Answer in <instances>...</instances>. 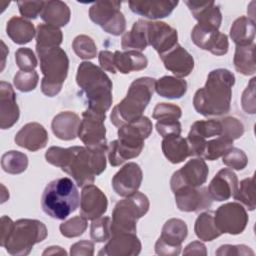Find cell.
Masks as SVG:
<instances>
[{"label": "cell", "mask_w": 256, "mask_h": 256, "mask_svg": "<svg viewBox=\"0 0 256 256\" xmlns=\"http://www.w3.org/2000/svg\"><path fill=\"white\" fill-rule=\"evenodd\" d=\"M107 148H90L87 146H73L62 148L50 147L45 158L53 166L60 167L70 175L77 186L84 187L92 184L95 176L106 169Z\"/></svg>", "instance_id": "6da1fadb"}, {"label": "cell", "mask_w": 256, "mask_h": 256, "mask_svg": "<svg viewBox=\"0 0 256 256\" xmlns=\"http://www.w3.org/2000/svg\"><path fill=\"white\" fill-rule=\"evenodd\" d=\"M234 74L224 68L209 72L204 87L198 89L193 98L197 113L205 116H222L230 110Z\"/></svg>", "instance_id": "7a4b0ae2"}, {"label": "cell", "mask_w": 256, "mask_h": 256, "mask_svg": "<svg viewBox=\"0 0 256 256\" xmlns=\"http://www.w3.org/2000/svg\"><path fill=\"white\" fill-rule=\"evenodd\" d=\"M76 82L86 96L88 108L106 112L111 107L113 84L103 69L83 61L78 66Z\"/></svg>", "instance_id": "3957f363"}, {"label": "cell", "mask_w": 256, "mask_h": 256, "mask_svg": "<svg viewBox=\"0 0 256 256\" xmlns=\"http://www.w3.org/2000/svg\"><path fill=\"white\" fill-rule=\"evenodd\" d=\"M155 81L151 77H140L130 84L125 98L114 106L110 114L114 126L119 128L143 116L153 96Z\"/></svg>", "instance_id": "277c9868"}, {"label": "cell", "mask_w": 256, "mask_h": 256, "mask_svg": "<svg viewBox=\"0 0 256 256\" xmlns=\"http://www.w3.org/2000/svg\"><path fill=\"white\" fill-rule=\"evenodd\" d=\"M80 204L77 186L68 177L52 180L45 187L41 206L43 211L50 217L64 220L76 211Z\"/></svg>", "instance_id": "5b68a950"}, {"label": "cell", "mask_w": 256, "mask_h": 256, "mask_svg": "<svg viewBox=\"0 0 256 256\" xmlns=\"http://www.w3.org/2000/svg\"><path fill=\"white\" fill-rule=\"evenodd\" d=\"M43 74L41 91L48 97L57 95L66 80L69 69V59L60 47H36Z\"/></svg>", "instance_id": "8992f818"}, {"label": "cell", "mask_w": 256, "mask_h": 256, "mask_svg": "<svg viewBox=\"0 0 256 256\" xmlns=\"http://www.w3.org/2000/svg\"><path fill=\"white\" fill-rule=\"evenodd\" d=\"M48 235L45 224L36 219H19L7 238L4 248L13 256L28 255L33 246L45 240Z\"/></svg>", "instance_id": "52a82bcc"}, {"label": "cell", "mask_w": 256, "mask_h": 256, "mask_svg": "<svg viewBox=\"0 0 256 256\" xmlns=\"http://www.w3.org/2000/svg\"><path fill=\"white\" fill-rule=\"evenodd\" d=\"M149 206L148 197L138 191L117 202L112 212L111 235L123 232L136 233L137 221L148 212Z\"/></svg>", "instance_id": "ba28073f"}, {"label": "cell", "mask_w": 256, "mask_h": 256, "mask_svg": "<svg viewBox=\"0 0 256 256\" xmlns=\"http://www.w3.org/2000/svg\"><path fill=\"white\" fill-rule=\"evenodd\" d=\"M120 7V1H97L89 8V17L105 32L119 36L126 29V20Z\"/></svg>", "instance_id": "9c48e42d"}, {"label": "cell", "mask_w": 256, "mask_h": 256, "mask_svg": "<svg viewBox=\"0 0 256 256\" xmlns=\"http://www.w3.org/2000/svg\"><path fill=\"white\" fill-rule=\"evenodd\" d=\"M106 112L93 110L87 108L82 113V120L80 122L78 137L90 148H108L106 141V128L104 121Z\"/></svg>", "instance_id": "30bf717a"}, {"label": "cell", "mask_w": 256, "mask_h": 256, "mask_svg": "<svg viewBox=\"0 0 256 256\" xmlns=\"http://www.w3.org/2000/svg\"><path fill=\"white\" fill-rule=\"evenodd\" d=\"M188 228L186 223L178 218H171L162 227L161 235L155 243V253L163 256L179 255L182 242L186 239Z\"/></svg>", "instance_id": "8fae6325"}, {"label": "cell", "mask_w": 256, "mask_h": 256, "mask_svg": "<svg viewBox=\"0 0 256 256\" xmlns=\"http://www.w3.org/2000/svg\"><path fill=\"white\" fill-rule=\"evenodd\" d=\"M248 214L242 204L228 202L214 212V222L221 234H241L248 223Z\"/></svg>", "instance_id": "7c38bea8"}, {"label": "cell", "mask_w": 256, "mask_h": 256, "mask_svg": "<svg viewBox=\"0 0 256 256\" xmlns=\"http://www.w3.org/2000/svg\"><path fill=\"white\" fill-rule=\"evenodd\" d=\"M209 168L202 158L189 160L183 167L175 171L170 180L171 190L174 192L184 187H200L206 182Z\"/></svg>", "instance_id": "4fadbf2b"}, {"label": "cell", "mask_w": 256, "mask_h": 256, "mask_svg": "<svg viewBox=\"0 0 256 256\" xmlns=\"http://www.w3.org/2000/svg\"><path fill=\"white\" fill-rule=\"evenodd\" d=\"M191 39L200 49L207 50L216 56H222L228 52V37L219 30L196 24L191 31Z\"/></svg>", "instance_id": "5bb4252c"}, {"label": "cell", "mask_w": 256, "mask_h": 256, "mask_svg": "<svg viewBox=\"0 0 256 256\" xmlns=\"http://www.w3.org/2000/svg\"><path fill=\"white\" fill-rule=\"evenodd\" d=\"M221 120H199L194 122L187 135V142L190 148L191 156L200 157L204 144L207 139L217 137L222 134Z\"/></svg>", "instance_id": "9a60e30c"}, {"label": "cell", "mask_w": 256, "mask_h": 256, "mask_svg": "<svg viewBox=\"0 0 256 256\" xmlns=\"http://www.w3.org/2000/svg\"><path fill=\"white\" fill-rule=\"evenodd\" d=\"M147 42L159 56L171 50L178 41L177 30L162 21H147Z\"/></svg>", "instance_id": "2e32d148"}, {"label": "cell", "mask_w": 256, "mask_h": 256, "mask_svg": "<svg viewBox=\"0 0 256 256\" xmlns=\"http://www.w3.org/2000/svg\"><path fill=\"white\" fill-rule=\"evenodd\" d=\"M143 173L135 162L125 164L112 178V188L117 195L128 197L136 193L141 186Z\"/></svg>", "instance_id": "e0dca14e"}, {"label": "cell", "mask_w": 256, "mask_h": 256, "mask_svg": "<svg viewBox=\"0 0 256 256\" xmlns=\"http://www.w3.org/2000/svg\"><path fill=\"white\" fill-rule=\"evenodd\" d=\"M152 129L151 120L146 116H142L131 123L119 127L117 132L118 140L133 149L142 151L144 140L150 136Z\"/></svg>", "instance_id": "ac0fdd59"}, {"label": "cell", "mask_w": 256, "mask_h": 256, "mask_svg": "<svg viewBox=\"0 0 256 256\" xmlns=\"http://www.w3.org/2000/svg\"><path fill=\"white\" fill-rule=\"evenodd\" d=\"M175 202L179 210L183 212H199L208 209L212 200L208 195L207 188L200 187H184L173 192Z\"/></svg>", "instance_id": "d6986e66"}, {"label": "cell", "mask_w": 256, "mask_h": 256, "mask_svg": "<svg viewBox=\"0 0 256 256\" xmlns=\"http://www.w3.org/2000/svg\"><path fill=\"white\" fill-rule=\"evenodd\" d=\"M141 251V242L136 233L112 234L106 245L98 252L100 256H136Z\"/></svg>", "instance_id": "ffe728a7"}, {"label": "cell", "mask_w": 256, "mask_h": 256, "mask_svg": "<svg viewBox=\"0 0 256 256\" xmlns=\"http://www.w3.org/2000/svg\"><path fill=\"white\" fill-rule=\"evenodd\" d=\"M108 207L106 195L95 185L84 186L80 198V215L87 220L101 217Z\"/></svg>", "instance_id": "44dd1931"}, {"label": "cell", "mask_w": 256, "mask_h": 256, "mask_svg": "<svg viewBox=\"0 0 256 256\" xmlns=\"http://www.w3.org/2000/svg\"><path fill=\"white\" fill-rule=\"evenodd\" d=\"M238 188L237 175L229 168L219 170L208 185L207 192L211 200L225 201L231 198Z\"/></svg>", "instance_id": "7402d4cb"}, {"label": "cell", "mask_w": 256, "mask_h": 256, "mask_svg": "<svg viewBox=\"0 0 256 256\" xmlns=\"http://www.w3.org/2000/svg\"><path fill=\"white\" fill-rule=\"evenodd\" d=\"M165 68L172 72L177 78L188 76L194 68L192 55L178 43L168 52L160 56Z\"/></svg>", "instance_id": "603a6c76"}, {"label": "cell", "mask_w": 256, "mask_h": 256, "mask_svg": "<svg viewBox=\"0 0 256 256\" xmlns=\"http://www.w3.org/2000/svg\"><path fill=\"white\" fill-rule=\"evenodd\" d=\"M20 110L16 102V94L8 82H0V127L11 128L19 119Z\"/></svg>", "instance_id": "cb8c5ba5"}, {"label": "cell", "mask_w": 256, "mask_h": 256, "mask_svg": "<svg viewBox=\"0 0 256 256\" xmlns=\"http://www.w3.org/2000/svg\"><path fill=\"white\" fill-rule=\"evenodd\" d=\"M184 3L189 8L193 17L198 21L197 24L218 30L222 22L220 8L214 1H189Z\"/></svg>", "instance_id": "d4e9b609"}, {"label": "cell", "mask_w": 256, "mask_h": 256, "mask_svg": "<svg viewBox=\"0 0 256 256\" xmlns=\"http://www.w3.org/2000/svg\"><path fill=\"white\" fill-rule=\"evenodd\" d=\"M49 140L46 129L37 122L25 124L15 135V143L29 151H38L44 148Z\"/></svg>", "instance_id": "484cf974"}, {"label": "cell", "mask_w": 256, "mask_h": 256, "mask_svg": "<svg viewBox=\"0 0 256 256\" xmlns=\"http://www.w3.org/2000/svg\"><path fill=\"white\" fill-rule=\"evenodd\" d=\"M178 1L171 0H151V1H129V7L132 12L146 18L156 20L169 16Z\"/></svg>", "instance_id": "4316f807"}, {"label": "cell", "mask_w": 256, "mask_h": 256, "mask_svg": "<svg viewBox=\"0 0 256 256\" xmlns=\"http://www.w3.org/2000/svg\"><path fill=\"white\" fill-rule=\"evenodd\" d=\"M79 116L71 111L60 112L57 114L51 123V128L54 135L61 140H73L78 136L80 126Z\"/></svg>", "instance_id": "83f0119b"}, {"label": "cell", "mask_w": 256, "mask_h": 256, "mask_svg": "<svg viewBox=\"0 0 256 256\" xmlns=\"http://www.w3.org/2000/svg\"><path fill=\"white\" fill-rule=\"evenodd\" d=\"M71 12L66 3L59 0L44 1L43 9L40 13V17L46 24L63 27L70 21Z\"/></svg>", "instance_id": "f1b7e54d"}, {"label": "cell", "mask_w": 256, "mask_h": 256, "mask_svg": "<svg viewBox=\"0 0 256 256\" xmlns=\"http://www.w3.org/2000/svg\"><path fill=\"white\" fill-rule=\"evenodd\" d=\"M161 147L166 159L173 164L181 163L186 158L191 156L186 138H183L180 135H170L164 137Z\"/></svg>", "instance_id": "f546056e"}, {"label": "cell", "mask_w": 256, "mask_h": 256, "mask_svg": "<svg viewBox=\"0 0 256 256\" xmlns=\"http://www.w3.org/2000/svg\"><path fill=\"white\" fill-rule=\"evenodd\" d=\"M114 66L116 71L122 74H128L131 71H140L147 67L148 59L144 54L135 50H128L126 52H114Z\"/></svg>", "instance_id": "4dcf8cb0"}, {"label": "cell", "mask_w": 256, "mask_h": 256, "mask_svg": "<svg viewBox=\"0 0 256 256\" xmlns=\"http://www.w3.org/2000/svg\"><path fill=\"white\" fill-rule=\"evenodd\" d=\"M6 33L14 43L19 45L29 43L36 35L34 25L30 21L17 16H13L7 22Z\"/></svg>", "instance_id": "1f68e13d"}, {"label": "cell", "mask_w": 256, "mask_h": 256, "mask_svg": "<svg viewBox=\"0 0 256 256\" xmlns=\"http://www.w3.org/2000/svg\"><path fill=\"white\" fill-rule=\"evenodd\" d=\"M147 21L139 19L133 23L130 31L123 34L121 38V47L124 50L143 51L147 48Z\"/></svg>", "instance_id": "d6a6232c"}, {"label": "cell", "mask_w": 256, "mask_h": 256, "mask_svg": "<svg viewBox=\"0 0 256 256\" xmlns=\"http://www.w3.org/2000/svg\"><path fill=\"white\" fill-rule=\"evenodd\" d=\"M230 37L236 46L250 45L255 39V22L252 18L241 16L237 18L231 28Z\"/></svg>", "instance_id": "836d02e7"}, {"label": "cell", "mask_w": 256, "mask_h": 256, "mask_svg": "<svg viewBox=\"0 0 256 256\" xmlns=\"http://www.w3.org/2000/svg\"><path fill=\"white\" fill-rule=\"evenodd\" d=\"M154 89L161 97L179 99L183 97L187 91V82L181 78L163 76L155 81Z\"/></svg>", "instance_id": "e575fe53"}, {"label": "cell", "mask_w": 256, "mask_h": 256, "mask_svg": "<svg viewBox=\"0 0 256 256\" xmlns=\"http://www.w3.org/2000/svg\"><path fill=\"white\" fill-rule=\"evenodd\" d=\"M254 51H255L254 43L250 45L236 46L233 63L237 72L246 76L253 75L256 72Z\"/></svg>", "instance_id": "d590c367"}, {"label": "cell", "mask_w": 256, "mask_h": 256, "mask_svg": "<svg viewBox=\"0 0 256 256\" xmlns=\"http://www.w3.org/2000/svg\"><path fill=\"white\" fill-rule=\"evenodd\" d=\"M194 232L203 241H212L222 235L215 225L213 211L200 213L194 224Z\"/></svg>", "instance_id": "8d00e7d4"}, {"label": "cell", "mask_w": 256, "mask_h": 256, "mask_svg": "<svg viewBox=\"0 0 256 256\" xmlns=\"http://www.w3.org/2000/svg\"><path fill=\"white\" fill-rule=\"evenodd\" d=\"M232 147L233 140L223 135H219L216 138L205 142L200 158L210 161L217 160L219 157H222Z\"/></svg>", "instance_id": "74e56055"}, {"label": "cell", "mask_w": 256, "mask_h": 256, "mask_svg": "<svg viewBox=\"0 0 256 256\" xmlns=\"http://www.w3.org/2000/svg\"><path fill=\"white\" fill-rule=\"evenodd\" d=\"M62 31L49 24H39L36 29V47H59L62 43Z\"/></svg>", "instance_id": "f35d334b"}, {"label": "cell", "mask_w": 256, "mask_h": 256, "mask_svg": "<svg viewBox=\"0 0 256 256\" xmlns=\"http://www.w3.org/2000/svg\"><path fill=\"white\" fill-rule=\"evenodd\" d=\"M1 167L9 174H20L28 167V157L20 151H7L1 157Z\"/></svg>", "instance_id": "ab89813d"}, {"label": "cell", "mask_w": 256, "mask_h": 256, "mask_svg": "<svg viewBox=\"0 0 256 256\" xmlns=\"http://www.w3.org/2000/svg\"><path fill=\"white\" fill-rule=\"evenodd\" d=\"M233 197L235 200L244 205L248 210L253 211L256 207L254 176L243 179L240 182V185Z\"/></svg>", "instance_id": "60d3db41"}, {"label": "cell", "mask_w": 256, "mask_h": 256, "mask_svg": "<svg viewBox=\"0 0 256 256\" xmlns=\"http://www.w3.org/2000/svg\"><path fill=\"white\" fill-rule=\"evenodd\" d=\"M72 48L76 55L85 60L93 59L97 54V46L94 40L87 35H78L72 42Z\"/></svg>", "instance_id": "b9f144b4"}, {"label": "cell", "mask_w": 256, "mask_h": 256, "mask_svg": "<svg viewBox=\"0 0 256 256\" xmlns=\"http://www.w3.org/2000/svg\"><path fill=\"white\" fill-rule=\"evenodd\" d=\"M90 236L95 242L107 241L111 237V219L107 216H101L92 220Z\"/></svg>", "instance_id": "7bdbcfd3"}, {"label": "cell", "mask_w": 256, "mask_h": 256, "mask_svg": "<svg viewBox=\"0 0 256 256\" xmlns=\"http://www.w3.org/2000/svg\"><path fill=\"white\" fill-rule=\"evenodd\" d=\"M60 232L64 237L74 238L82 235L87 229V219L82 217L81 215L75 216L59 226Z\"/></svg>", "instance_id": "ee69618b"}, {"label": "cell", "mask_w": 256, "mask_h": 256, "mask_svg": "<svg viewBox=\"0 0 256 256\" xmlns=\"http://www.w3.org/2000/svg\"><path fill=\"white\" fill-rule=\"evenodd\" d=\"M39 76L38 73L33 71H22L16 73L14 76L13 82L16 89H18L21 92H30L34 90L38 84Z\"/></svg>", "instance_id": "f6af8a7d"}, {"label": "cell", "mask_w": 256, "mask_h": 256, "mask_svg": "<svg viewBox=\"0 0 256 256\" xmlns=\"http://www.w3.org/2000/svg\"><path fill=\"white\" fill-rule=\"evenodd\" d=\"M222 162L224 165L240 171L247 166L248 158L243 150L232 147L222 156Z\"/></svg>", "instance_id": "bcb514c9"}, {"label": "cell", "mask_w": 256, "mask_h": 256, "mask_svg": "<svg viewBox=\"0 0 256 256\" xmlns=\"http://www.w3.org/2000/svg\"><path fill=\"white\" fill-rule=\"evenodd\" d=\"M15 60L17 66L22 71H33L38 65L34 52L30 48L26 47L19 48L15 52Z\"/></svg>", "instance_id": "7dc6e473"}, {"label": "cell", "mask_w": 256, "mask_h": 256, "mask_svg": "<svg viewBox=\"0 0 256 256\" xmlns=\"http://www.w3.org/2000/svg\"><path fill=\"white\" fill-rule=\"evenodd\" d=\"M182 115V110L179 106L171 103H158L152 113V117L156 120L161 119H176Z\"/></svg>", "instance_id": "c3c4849f"}, {"label": "cell", "mask_w": 256, "mask_h": 256, "mask_svg": "<svg viewBox=\"0 0 256 256\" xmlns=\"http://www.w3.org/2000/svg\"><path fill=\"white\" fill-rule=\"evenodd\" d=\"M222 122V134L223 136L231 139L236 140L240 138L244 133V126L243 124L234 117H226L221 119Z\"/></svg>", "instance_id": "681fc988"}, {"label": "cell", "mask_w": 256, "mask_h": 256, "mask_svg": "<svg viewBox=\"0 0 256 256\" xmlns=\"http://www.w3.org/2000/svg\"><path fill=\"white\" fill-rule=\"evenodd\" d=\"M155 128L163 138L170 135H180L182 131L181 123L176 119L157 120Z\"/></svg>", "instance_id": "f907efd6"}, {"label": "cell", "mask_w": 256, "mask_h": 256, "mask_svg": "<svg viewBox=\"0 0 256 256\" xmlns=\"http://www.w3.org/2000/svg\"><path fill=\"white\" fill-rule=\"evenodd\" d=\"M17 5L23 18L35 19L40 15L44 6V1H18Z\"/></svg>", "instance_id": "816d5d0a"}, {"label": "cell", "mask_w": 256, "mask_h": 256, "mask_svg": "<svg viewBox=\"0 0 256 256\" xmlns=\"http://www.w3.org/2000/svg\"><path fill=\"white\" fill-rule=\"evenodd\" d=\"M255 80L256 78L253 77L249 84L247 85L246 89L242 94V108L248 114H255L256 106H255Z\"/></svg>", "instance_id": "f5cc1de1"}, {"label": "cell", "mask_w": 256, "mask_h": 256, "mask_svg": "<svg viewBox=\"0 0 256 256\" xmlns=\"http://www.w3.org/2000/svg\"><path fill=\"white\" fill-rule=\"evenodd\" d=\"M216 255H254V252L250 249V247L246 245H229L225 244L220 246L216 252Z\"/></svg>", "instance_id": "db71d44e"}, {"label": "cell", "mask_w": 256, "mask_h": 256, "mask_svg": "<svg viewBox=\"0 0 256 256\" xmlns=\"http://www.w3.org/2000/svg\"><path fill=\"white\" fill-rule=\"evenodd\" d=\"M70 254L73 256H92L94 254V244L88 240H81L76 242L70 247Z\"/></svg>", "instance_id": "11a10c76"}, {"label": "cell", "mask_w": 256, "mask_h": 256, "mask_svg": "<svg viewBox=\"0 0 256 256\" xmlns=\"http://www.w3.org/2000/svg\"><path fill=\"white\" fill-rule=\"evenodd\" d=\"M113 56H114V53H112L111 51L102 50L99 52L98 59H99V64L101 66V69L115 74V73H117V71L114 66Z\"/></svg>", "instance_id": "9f6ffc18"}, {"label": "cell", "mask_w": 256, "mask_h": 256, "mask_svg": "<svg viewBox=\"0 0 256 256\" xmlns=\"http://www.w3.org/2000/svg\"><path fill=\"white\" fill-rule=\"evenodd\" d=\"M14 223L12 219L8 216H2L1 218V237H0V245L3 247L7 238L9 237L13 227Z\"/></svg>", "instance_id": "6f0895ef"}, {"label": "cell", "mask_w": 256, "mask_h": 256, "mask_svg": "<svg viewBox=\"0 0 256 256\" xmlns=\"http://www.w3.org/2000/svg\"><path fill=\"white\" fill-rule=\"evenodd\" d=\"M183 254L184 255H207L206 246L200 241H193L185 247Z\"/></svg>", "instance_id": "680465c9"}, {"label": "cell", "mask_w": 256, "mask_h": 256, "mask_svg": "<svg viewBox=\"0 0 256 256\" xmlns=\"http://www.w3.org/2000/svg\"><path fill=\"white\" fill-rule=\"evenodd\" d=\"M49 255V254H64L66 255V251L63 250L61 247L59 246H51V247H48L44 252H43V255Z\"/></svg>", "instance_id": "91938a15"}]
</instances>
